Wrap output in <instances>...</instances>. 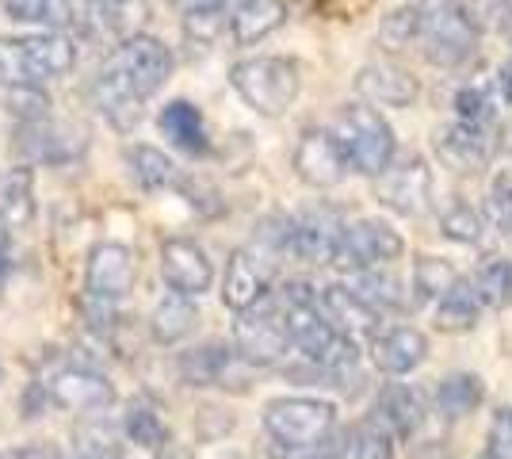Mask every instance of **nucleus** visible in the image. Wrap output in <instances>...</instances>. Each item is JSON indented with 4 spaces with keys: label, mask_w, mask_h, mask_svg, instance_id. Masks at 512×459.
Returning a JSON list of instances; mask_svg holds the SVG:
<instances>
[{
    "label": "nucleus",
    "mask_w": 512,
    "mask_h": 459,
    "mask_svg": "<svg viewBox=\"0 0 512 459\" xmlns=\"http://www.w3.org/2000/svg\"><path fill=\"white\" fill-rule=\"evenodd\" d=\"M237 360H241L237 349L230 352L226 345H199V349L184 352L176 360V368H180V379L188 387H230L226 379H230Z\"/></svg>",
    "instance_id": "obj_23"
},
{
    "label": "nucleus",
    "mask_w": 512,
    "mask_h": 459,
    "mask_svg": "<svg viewBox=\"0 0 512 459\" xmlns=\"http://www.w3.org/2000/svg\"><path fill=\"white\" fill-rule=\"evenodd\" d=\"M157 127H161V134L169 138L176 150L192 153V157L211 150L203 111L195 108V104H188V100H172V104H165L161 115H157Z\"/></svg>",
    "instance_id": "obj_22"
},
{
    "label": "nucleus",
    "mask_w": 512,
    "mask_h": 459,
    "mask_svg": "<svg viewBox=\"0 0 512 459\" xmlns=\"http://www.w3.org/2000/svg\"><path fill=\"white\" fill-rule=\"evenodd\" d=\"M50 398L58 410L69 414H100L115 402V387L107 375L92 368H62L50 379Z\"/></svg>",
    "instance_id": "obj_12"
},
{
    "label": "nucleus",
    "mask_w": 512,
    "mask_h": 459,
    "mask_svg": "<svg viewBox=\"0 0 512 459\" xmlns=\"http://www.w3.org/2000/svg\"><path fill=\"white\" fill-rule=\"evenodd\" d=\"M337 425V410L321 398H276L264 406V429L279 448H306L329 437Z\"/></svg>",
    "instance_id": "obj_3"
},
{
    "label": "nucleus",
    "mask_w": 512,
    "mask_h": 459,
    "mask_svg": "<svg viewBox=\"0 0 512 459\" xmlns=\"http://www.w3.org/2000/svg\"><path fill=\"white\" fill-rule=\"evenodd\" d=\"M482 398H486V387H482L478 375H448L436 387V410L455 421V417L474 414L482 406Z\"/></svg>",
    "instance_id": "obj_30"
},
{
    "label": "nucleus",
    "mask_w": 512,
    "mask_h": 459,
    "mask_svg": "<svg viewBox=\"0 0 512 459\" xmlns=\"http://www.w3.org/2000/svg\"><path fill=\"white\" fill-rule=\"evenodd\" d=\"M348 433H329L318 444H306V448H287L291 459H344L348 456Z\"/></svg>",
    "instance_id": "obj_45"
},
{
    "label": "nucleus",
    "mask_w": 512,
    "mask_h": 459,
    "mask_svg": "<svg viewBox=\"0 0 512 459\" xmlns=\"http://www.w3.org/2000/svg\"><path fill=\"white\" fill-rule=\"evenodd\" d=\"M501 4H505V0H455V8H459L478 31H482L493 16H501Z\"/></svg>",
    "instance_id": "obj_47"
},
{
    "label": "nucleus",
    "mask_w": 512,
    "mask_h": 459,
    "mask_svg": "<svg viewBox=\"0 0 512 459\" xmlns=\"http://www.w3.org/2000/svg\"><path fill=\"white\" fill-rule=\"evenodd\" d=\"M146 16H150L146 0H115L111 4V31H119L123 39H134Z\"/></svg>",
    "instance_id": "obj_43"
},
{
    "label": "nucleus",
    "mask_w": 512,
    "mask_h": 459,
    "mask_svg": "<svg viewBox=\"0 0 512 459\" xmlns=\"http://www.w3.org/2000/svg\"><path fill=\"white\" fill-rule=\"evenodd\" d=\"M356 92L371 104H386V108H409L417 100V81L409 77L402 66L390 62H371L356 73Z\"/></svg>",
    "instance_id": "obj_17"
},
{
    "label": "nucleus",
    "mask_w": 512,
    "mask_h": 459,
    "mask_svg": "<svg viewBox=\"0 0 512 459\" xmlns=\"http://www.w3.org/2000/svg\"><path fill=\"white\" fill-rule=\"evenodd\" d=\"M474 291L482 306H493V310H505L512 306V257H490L474 272Z\"/></svg>",
    "instance_id": "obj_31"
},
{
    "label": "nucleus",
    "mask_w": 512,
    "mask_h": 459,
    "mask_svg": "<svg viewBox=\"0 0 512 459\" xmlns=\"http://www.w3.org/2000/svg\"><path fill=\"white\" fill-rule=\"evenodd\" d=\"M352 291H360L367 303L375 306H386V310H406V295H402V284H398V276H386V272H360V280Z\"/></svg>",
    "instance_id": "obj_39"
},
{
    "label": "nucleus",
    "mask_w": 512,
    "mask_h": 459,
    "mask_svg": "<svg viewBox=\"0 0 512 459\" xmlns=\"http://www.w3.org/2000/svg\"><path fill=\"white\" fill-rule=\"evenodd\" d=\"M348 459H394V433L383 417H367L348 440Z\"/></svg>",
    "instance_id": "obj_33"
},
{
    "label": "nucleus",
    "mask_w": 512,
    "mask_h": 459,
    "mask_svg": "<svg viewBox=\"0 0 512 459\" xmlns=\"http://www.w3.org/2000/svg\"><path fill=\"white\" fill-rule=\"evenodd\" d=\"M23 46H27V58H31L39 85L50 81V77H65L69 69L77 66V50L62 35H31V39H23Z\"/></svg>",
    "instance_id": "obj_27"
},
{
    "label": "nucleus",
    "mask_w": 512,
    "mask_h": 459,
    "mask_svg": "<svg viewBox=\"0 0 512 459\" xmlns=\"http://www.w3.org/2000/svg\"><path fill=\"white\" fill-rule=\"evenodd\" d=\"M134 276H138V261L127 245L119 241H100L92 245L85 264V291L96 295V299H123L130 287H134Z\"/></svg>",
    "instance_id": "obj_9"
},
{
    "label": "nucleus",
    "mask_w": 512,
    "mask_h": 459,
    "mask_svg": "<svg viewBox=\"0 0 512 459\" xmlns=\"http://www.w3.org/2000/svg\"><path fill=\"white\" fill-rule=\"evenodd\" d=\"M371 356H375L379 372L406 375L428 356V337L421 333V329L398 326V329H390V333H383V337H375V349H371Z\"/></svg>",
    "instance_id": "obj_20"
},
{
    "label": "nucleus",
    "mask_w": 512,
    "mask_h": 459,
    "mask_svg": "<svg viewBox=\"0 0 512 459\" xmlns=\"http://www.w3.org/2000/svg\"><path fill=\"white\" fill-rule=\"evenodd\" d=\"M295 173L310 188H333L348 173V157H344L337 134L329 131H306L295 146Z\"/></svg>",
    "instance_id": "obj_10"
},
{
    "label": "nucleus",
    "mask_w": 512,
    "mask_h": 459,
    "mask_svg": "<svg viewBox=\"0 0 512 459\" xmlns=\"http://www.w3.org/2000/svg\"><path fill=\"white\" fill-rule=\"evenodd\" d=\"M195 326H199V310H195L192 299L180 295V291L165 295L150 314V333L157 345H176V341H184Z\"/></svg>",
    "instance_id": "obj_25"
},
{
    "label": "nucleus",
    "mask_w": 512,
    "mask_h": 459,
    "mask_svg": "<svg viewBox=\"0 0 512 459\" xmlns=\"http://www.w3.org/2000/svg\"><path fill=\"white\" fill-rule=\"evenodd\" d=\"M505 4H512V0H505Z\"/></svg>",
    "instance_id": "obj_58"
},
{
    "label": "nucleus",
    "mask_w": 512,
    "mask_h": 459,
    "mask_svg": "<svg viewBox=\"0 0 512 459\" xmlns=\"http://www.w3.org/2000/svg\"><path fill=\"white\" fill-rule=\"evenodd\" d=\"M486 215L493 219V226L501 230V234H509L512 238V173L493 176V188H490V203H486Z\"/></svg>",
    "instance_id": "obj_41"
},
{
    "label": "nucleus",
    "mask_w": 512,
    "mask_h": 459,
    "mask_svg": "<svg viewBox=\"0 0 512 459\" xmlns=\"http://www.w3.org/2000/svg\"><path fill=\"white\" fill-rule=\"evenodd\" d=\"M501 92H505V100L512 104V62L509 66H501Z\"/></svg>",
    "instance_id": "obj_52"
},
{
    "label": "nucleus",
    "mask_w": 512,
    "mask_h": 459,
    "mask_svg": "<svg viewBox=\"0 0 512 459\" xmlns=\"http://www.w3.org/2000/svg\"><path fill=\"white\" fill-rule=\"evenodd\" d=\"M375 417H383L386 429L394 437H409L421 421H425V402L413 387H402V383H390L379 394V406H375Z\"/></svg>",
    "instance_id": "obj_26"
},
{
    "label": "nucleus",
    "mask_w": 512,
    "mask_h": 459,
    "mask_svg": "<svg viewBox=\"0 0 512 459\" xmlns=\"http://www.w3.org/2000/svg\"><path fill=\"white\" fill-rule=\"evenodd\" d=\"M287 20V4L283 0H241L230 16V35L237 46H253L279 31Z\"/></svg>",
    "instance_id": "obj_24"
},
{
    "label": "nucleus",
    "mask_w": 512,
    "mask_h": 459,
    "mask_svg": "<svg viewBox=\"0 0 512 459\" xmlns=\"http://www.w3.org/2000/svg\"><path fill=\"white\" fill-rule=\"evenodd\" d=\"M12 459H58V456H54V448H46V444H27V448H20Z\"/></svg>",
    "instance_id": "obj_51"
},
{
    "label": "nucleus",
    "mask_w": 512,
    "mask_h": 459,
    "mask_svg": "<svg viewBox=\"0 0 512 459\" xmlns=\"http://www.w3.org/2000/svg\"><path fill=\"white\" fill-rule=\"evenodd\" d=\"M478 310H482V299H478L474 284H463V280H459V284L440 299L436 326L444 329V333H467V329L478 326Z\"/></svg>",
    "instance_id": "obj_29"
},
{
    "label": "nucleus",
    "mask_w": 512,
    "mask_h": 459,
    "mask_svg": "<svg viewBox=\"0 0 512 459\" xmlns=\"http://www.w3.org/2000/svg\"><path fill=\"white\" fill-rule=\"evenodd\" d=\"M318 306L321 314H325V322L337 333H344V337H352V341L379 333V310L367 303L360 291H352V287L329 284L318 295Z\"/></svg>",
    "instance_id": "obj_13"
},
{
    "label": "nucleus",
    "mask_w": 512,
    "mask_h": 459,
    "mask_svg": "<svg viewBox=\"0 0 512 459\" xmlns=\"http://www.w3.org/2000/svg\"><path fill=\"white\" fill-rule=\"evenodd\" d=\"M425 8V54L432 66L455 69L463 66L474 46H478V27L455 8V0H428Z\"/></svg>",
    "instance_id": "obj_4"
},
{
    "label": "nucleus",
    "mask_w": 512,
    "mask_h": 459,
    "mask_svg": "<svg viewBox=\"0 0 512 459\" xmlns=\"http://www.w3.org/2000/svg\"><path fill=\"white\" fill-rule=\"evenodd\" d=\"M337 142H341L348 169L363 176H383L394 161V131L386 127V119L375 108L348 104L337 115Z\"/></svg>",
    "instance_id": "obj_2"
},
{
    "label": "nucleus",
    "mask_w": 512,
    "mask_h": 459,
    "mask_svg": "<svg viewBox=\"0 0 512 459\" xmlns=\"http://www.w3.org/2000/svg\"><path fill=\"white\" fill-rule=\"evenodd\" d=\"M0 459H4V456H0Z\"/></svg>",
    "instance_id": "obj_59"
},
{
    "label": "nucleus",
    "mask_w": 512,
    "mask_h": 459,
    "mask_svg": "<svg viewBox=\"0 0 512 459\" xmlns=\"http://www.w3.org/2000/svg\"><path fill=\"white\" fill-rule=\"evenodd\" d=\"M0 85L4 88H39L23 39H0Z\"/></svg>",
    "instance_id": "obj_37"
},
{
    "label": "nucleus",
    "mask_w": 512,
    "mask_h": 459,
    "mask_svg": "<svg viewBox=\"0 0 512 459\" xmlns=\"http://www.w3.org/2000/svg\"><path fill=\"white\" fill-rule=\"evenodd\" d=\"M107 66L127 81L130 92H134L138 100H146V96H153V92L172 77V54L161 39H153V35H134V39H123V46L111 54Z\"/></svg>",
    "instance_id": "obj_5"
},
{
    "label": "nucleus",
    "mask_w": 512,
    "mask_h": 459,
    "mask_svg": "<svg viewBox=\"0 0 512 459\" xmlns=\"http://www.w3.org/2000/svg\"><path fill=\"white\" fill-rule=\"evenodd\" d=\"M20 150L31 161H46V165H62L73 153L85 150V138L73 127H58V123H23L20 127Z\"/></svg>",
    "instance_id": "obj_19"
},
{
    "label": "nucleus",
    "mask_w": 512,
    "mask_h": 459,
    "mask_svg": "<svg viewBox=\"0 0 512 459\" xmlns=\"http://www.w3.org/2000/svg\"><path fill=\"white\" fill-rule=\"evenodd\" d=\"M92 104L104 111V119L115 131H134L142 123V100L130 92V85L111 66H104L96 73V81H92Z\"/></svg>",
    "instance_id": "obj_18"
},
{
    "label": "nucleus",
    "mask_w": 512,
    "mask_h": 459,
    "mask_svg": "<svg viewBox=\"0 0 512 459\" xmlns=\"http://www.w3.org/2000/svg\"><path fill=\"white\" fill-rule=\"evenodd\" d=\"M234 92L264 119H279L299 100V66L291 58H245L230 69Z\"/></svg>",
    "instance_id": "obj_1"
},
{
    "label": "nucleus",
    "mask_w": 512,
    "mask_h": 459,
    "mask_svg": "<svg viewBox=\"0 0 512 459\" xmlns=\"http://www.w3.org/2000/svg\"><path fill=\"white\" fill-rule=\"evenodd\" d=\"M4 12L20 23H43V27H65L73 20L69 0H4Z\"/></svg>",
    "instance_id": "obj_34"
},
{
    "label": "nucleus",
    "mask_w": 512,
    "mask_h": 459,
    "mask_svg": "<svg viewBox=\"0 0 512 459\" xmlns=\"http://www.w3.org/2000/svg\"><path fill=\"white\" fill-rule=\"evenodd\" d=\"M455 111H459V123H474V127H486L490 123V96L482 88H463L455 96Z\"/></svg>",
    "instance_id": "obj_44"
},
{
    "label": "nucleus",
    "mask_w": 512,
    "mask_h": 459,
    "mask_svg": "<svg viewBox=\"0 0 512 459\" xmlns=\"http://www.w3.org/2000/svg\"><path fill=\"white\" fill-rule=\"evenodd\" d=\"M161 280L169 291H180L188 299H199L214 284V268L207 253L188 238H169L161 245Z\"/></svg>",
    "instance_id": "obj_11"
},
{
    "label": "nucleus",
    "mask_w": 512,
    "mask_h": 459,
    "mask_svg": "<svg viewBox=\"0 0 512 459\" xmlns=\"http://www.w3.org/2000/svg\"><path fill=\"white\" fill-rule=\"evenodd\" d=\"M226 459H241V456H226Z\"/></svg>",
    "instance_id": "obj_57"
},
{
    "label": "nucleus",
    "mask_w": 512,
    "mask_h": 459,
    "mask_svg": "<svg viewBox=\"0 0 512 459\" xmlns=\"http://www.w3.org/2000/svg\"><path fill=\"white\" fill-rule=\"evenodd\" d=\"M493 153V142L486 138V127L474 123H455V127H440L436 131V157L448 165L451 173H478L486 169Z\"/></svg>",
    "instance_id": "obj_15"
},
{
    "label": "nucleus",
    "mask_w": 512,
    "mask_h": 459,
    "mask_svg": "<svg viewBox=\"0 0 512 459\" xmlns=\"http://www.w3.org/2000/svg\"><path fill=\"white\" fill-rule=\"evenodd\" d=\"M184 31L195 43H214L222 31H226V8H199L184 16Z\"/></svg>",
    "instance_id": "obj_42"
},
{
    "label": "nucleus",
    "mask_w": 512,
    "mask_h": 459,
    "mask_svg": "<svg viewBox=\"0 0 512 459\" xmlns=\"http://www.w3.org/2000/svg\"><path fill=\"white\" fill-rule=\"evenodd\" d=\"M157 459H184V456H172V452H165V456H157Z\"/></svg>",
    "instance_id": "obj_53"
},
{
    "label": "nucleus",
    "mask_w": 512,
    "mask_h": 459,
    "mask_svg": "<svg viewBox=\"0 0 512 459\" xmlns=\"http://www.w3.org/2000/svg\"><path fill=\"white\" fill-rule=\"evenodd\" d=\"M341 222L333 211H310L302 219H291V234H287V253L306 264H329L333 249L341 241Z\"/></svg>",
    "instance_id": "obj_14"
},
{
    "label": "nucleus",
    "mask_w": 512,
    "mask_h": 459,
    "mask_svg": "<svg viewBox=\"0 0 512 459\" xmlns=\"http://www.w3.org/2000/svg\"><path fill=\"white\" fill-rule=\"evenodd\" d=\"M0 383H4V368H0Z\"/></svg>",
    "instance_id": "obj_54"
},
{
    "label": "nucleus",
    "mask_w": 512,
    "mask_h": 459,
    "mask_svg": "<svg viewBox=\"0 0 512 459\" xmlns=\"http://www.w3.org/2000/svg\"><path fill=\"white\" fill-rule=\"evenodd\" d=\"M421 31H425V8L421 4H406V8L390 12L383 20V27H379V35H383V43L390 50H406Z\"/></svg>",
    "instance_id": "obj_38"
},
{
    "label": "nucleus",
    "mask_w": 512,
    "mask_h": 459,
    "mask_svg": "<svg viewBox=\"0 0 512 459\" xmlns=\"http://www.w3.org/2000/svg\"><path fill=\"white\" fill-rule=\"evenodd\" d=\"M268 299V268L256 261L253 253L237 249L226 261V276H222V303L234 314H245Z\"/></svg>",
    "instance_id": "obj_16"
},
{
    "label": "nucleus",
    "mask_w": 512,
    "mask_h": 459,
    "mask_svg": "<svg viewBox=\"0 0 512 459\" xmlns=\"http://www.w3.org/2000/svg\"><path fill=\"white\" fill-rule=\"evenodd\" d=\"M394 257H402V238H398L386 222L360 219L341 230V241H337L333 261L329 264L341 268V272L360 276L367 268H375V264H383V261H394Z\"/></svg>",
    "instance_id": "obj_6"
},
{
    "label": "nucleus",
    "mask_w": 512,
    "mask_h": 459,
    "mask_svg": "<svg viewBox=\"0 0 512 459\" xmlns=\"http://www.w3.org/2000/svg\"><path fill=\"white\" fill-rule=\"evenodd\" d=\"M123 433H127L130 444L138 448H165L169 444V425L161 421V414L146 406V402H134L123 417Z\"/></svg>",
    "instance_id": "obj_32"
},
{
    "label": "nucleus",
    "mask_w": 512,
    "mask_h": 459,
    "mask_svg": "<svg viewBox=\"0 0 512 459\" xmlns=\"http://www.w3.org/2000/svg\"><path fill=\"white\" fill-rule=\"evenodd\" d=\"M287 345H291V333H287V322H283V310L253 306V310L237 314L234 349L245 364L268 368V364H276V360L287 356Z\"/></svg>",
    "instance_id": "obj_7"
},
{
    "label": "nucleus",
    "mask_w": 512,
    "mask_h": 459,
    "mask_svg": "<svg viewBox=\"0 0 512 459\" xmlns=\"http://www.w3.org/2000/svg\"><path fill=\"white\" fill-rule=\"evenodd\" d=\"M88 4H100V0H88Z\"/></svg>",
    "instance_id": "obj_56"
},
{
    "label": "nucleus",
    "mask_w": 512,
    "mask_h": 459,
    "mask_svg": "<svg viewBox=\"0 0 512 459\" xmlns=\"http://www.w3.org/2000/svg\"><path fill=\"white\" fill-rule=\"evenodd\" d=\"M172 4H176L184 16H188V12H199V8H226V0H172Z\"/></svg>",
    "instance_id": "obj_50"
},
{
    "label": "nucleus",
    "mask_w": 512,
    "mask_h": 459,
    "mask_svg": "<svg viewBox=\"0 0 512 459\" xmlns=\"http://www.w3.org/2000/svg\"><path fill=\"white\" fill-rule=\"evenodd\" d=\"M440 230H444V238L459 241V245H478L486 238V219L470 203H451L448 211L440 215Z\"/></svg>",
    "instance_id": "obj_36"
},
{
    "label": "nucleus",
    "mask_w": 512,
    "mask_h": 459,
    "mask_svg": "<svg viewBox=\"0 0 512 459\" xmlns=\"http://www.w3.org/2000/svg\"><path fill=\"white\" fill-rule=\"evenodd\" d=\"M35 219V173L27 165L0 173V226L27 230Z\"/></svg>",
    "instance_id": "obj_21"
},
{
    "label": "nucleus",
    "mask_w": 512,
    "mask_h": 459,
    "mask_svg": "<svg viewBox=\"0 0 512 459\" xmlns=\"http://www.w3.org/2000/svg\"><path fill=\"white\" fill-rule=\"evenodd\" d=\"M455 284H459L455 268L448 261H440V257H421L417 268H413V291H417V299H444Z\"/></svg>",
    "instance_id": "obj_35"
},
{
    "label": "nucleus",
    "mask_w": 512,
    "mask_h": 459,
    "mask_svg": "<svg viewBox=\"0 0 512 459\" xmlns=\"http://www.w3.org/2000/svg\"><path fill=\"white\" fill-rule=\"evenodd\" d=\"M509 39H512V20H509Z\"/></svg>",
    "instance_id": "obj_55"
},
{
    "label": "nucleus",
    "mask_w": 512,
    "mask_h": 459,
    "mask_svg": "<svg viewBox=\"0 0 512 459\" xmlns=\"http://www.w3.org/2000/svg\"><path fill=\"white\" fill-rule=\"evenodd\" d=\"M130 176L146 188V192H161V188H180V169L172 165L157 146H130L127 150Z\"/></svg>",
    "instance_id": "obj_28"
},
{
    "label": "nucleus",
    "mask_w": 512,
    "mask_h": 459,
    "mask_svg": "<svg viewBox=\"0 0 512 459\" xmlns=\"http://www.w3.org/2000/svg\"><path fill=\"white\" fill-rule=\"evenodd\" d=\"M490 459H512V410H501L490 425Z\"/></svg>",
    "instance_id": "obj_46"
},
{
    "label": "nucleus",
    "mask_w": 512,
    "mask_h": 459,
    "mask_svg": "<svg viewBox=\"0 0 512 459\" xmlns=\"http://www.w3.org/2000/svg\"><path fill=\"white\" fill-rule=\"evenodd\" d=\"M8 272H12V230L0 226V291H4Z\"/></svg>",
    "instance_id": "obj_49"
},
{
    "label": "nucleus",
    "mask_w": 512,
    "mask_h": 459,
    "mask_svg": "<svg viewBox=\"0 0 512 459\" xmlns=\"http://www.w3.org/2000/svg\"><path fill=\"white\" fill-rule=\"evenodd\" d=\"M375 196L383 207L398 215H425L428 199H432V173L421 157H406L402 165H390L383 176H375Z\"/></svg>",
    "instance_id": "obj_8"
},
{
    "label": "nucleus",
    "mask_w": 512,
    "mask_h": 459,
    "mask_svg": "<svg viewBox=\"0 0 512 459\" xmlns=\"http://www.w3.org/2000/svg\"><path fill=\"white\" fill-rule=\"evenodd\" d=\"M4 108H8V115H16L20 123H43V119H50V111H46L50 100H46L43 88H12Z\"/></svg>",
    "instance_id": "obj_40"
},
{
    "label": "nucleus",
    "mask_w": 512,
    "mask_h": 459,
    "mask_svg": "<svg viewBox=\"0 0 512 459\" xmlns=\"http://www.w3.org/2000/svg\"><path fill=\"white\" fill-rule=\"evenodd\" d=\"M46 402H54V398H50V391H43V383H31V387H27V394H23V417H39Z\"/></svg>",
    "instance_id": "obj_48"
}]
</instances>
